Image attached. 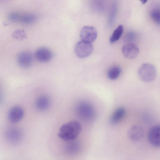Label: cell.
Here are the masks:
<instances>
[{"label": "cell", "instance_id": "1", "mask_svg": "<svg viewBox=\"0 0 160 160\" xmlns=\"http://www.w3.org/2000/svg\"><path fill=\"white\" fill-rule=\"evenodd\" d=\"M81 130V126L79 123L76 121H70L61 126L58 135L61 139L68 142L74 140Z\"/></svg>", "mask_w": 160, "mask_h": 160}, {"label": "cell", "instance_id": "2", "mask_svg": "<svg viewBox=\"0 0 160 160\" xmlns=\"http://www.w3.org/2000/svg\"><path fill=\"white\" fill-rule=\"evenodd\" d=\"M138 73L139 78L141 81L145 82H149L155 78L157 71L153 64L146 63H143L140 66Z\"/></svg>", "mask_w": 160, "mask_h": 160}, {"label": "cell", "instance_id": "3", "mask_svg": "<svg viewBox=\"0 0 160 160\" xmlns=\"http://www.w3.org/2000/svg\"><path fill=\"white\" fill-rule=\"evenodd\" d=\"M76 111L78 116L85 120H91L95 114L93 106L90 103L85 102H80L78 104Z\"/></svg>", "mask_w": 160, "mask_h": 160}, {"label": "cell", "instance_id": "4", "mask_svg": "<svg viewBox=\"0 0 160 160\" xmlns=\"http://www.w3.org/2000/svg\"><path fill=\"white\" fill-rule=\"evenodd\" d=\"M75 51L76 55L78 57L85 58L92 53L93 47L91 43L82 40L76 44Z\"/></svg>", "mask_w": 160, "mask_h": 160}, {"label": "cell", "instance_id": "5", "mask_svg": "<svg viewBox=\"0 0 160 160\" xmlns=\"http://www.w3.org/2000/svg\"><path fill=\"white\" fill-rule=\"evenodd\" d=\"M80 36L82 40L91 43L96 39L97 33L93 27L85 26L81 29Z\"/></svg>", "mask_w": 160, "mask_h": 160}, {"label": "cell", "instance_id": "6", "mask_svg": "<svg viewBox=\"0 0 160 160\" xmlns=\"http://www.w3.org/2000/svg\"><path fill=\"white\" fill-rule=\"evenodd\" d=\"M24 115L23 108L19 106H14L11 108L8 114V118L11 123H15L19 122Z\"/></svg>", "mask_w": 160, "mask_h": 160}, {"label": "cell", "instance_id": "7", "mask_svg": "<svg viewBox=\"0 0 160 160\" xmlns=\"http://www.w3.org/2000/svg\"><path fill=\"white\" fill-rule=\"evenodd\" d=\"M122 52L127 58L133 59L138 55L139 49L138 47L134 43H126L122 47Z\"/></svg>", "mask_w": 160, "mask_h": 160}, {"label": "cell", "instance_id": "8", "mask_svg": "<svg viewBox=\"0 0 160 160\" xmlns=\"http://www.w3.org/2000/svg\"><path fill=\"white\" fill-rule=\"evenodd\" d=\"M148 138L150 142L152 145L160 147V125L155 126L150 129Z\"/></svg>", "mask_w": 160, "mask_h": 160}, {"label": "cell", "instance_id": "9", "mask_svg": "<svg viewBox=\"0 0 160 160\" xmlns=\"http://www.w3.org/2000/svg\"><path fill=\"white\" fill-rule=\"evenodd\" d=\"M37 59L39 61L45 62L50 61L52 57V53L48 48L41 47L37 49L35 52Z\"/></svg>", "mask_w": 160, "mask_h": 160}, {"label": "cell", "instance_id": "10", "mask_svg": "<svg viewBox=\"0 0 160 160\" xmlns=\"http://www.w3.org/2000/svg\"><path fill=\"white\" fill-rule=\"evenodd\" d=\"M144 135V130L142 128L138 125H135L131 127L128 132V136L132 141L140 140Z\"/></svg>", "mask_w": 160, "mask_h": 160}, {"label": "cell", "instance_id": "11", "mask_svg": "<svg viewBox=\"0 0 160 160\" xmlns=\"http://www.w3.org/2000/svg\"><path fill=\"white\" fill-rule=\"evenodd\" d=\"M51 103L49 97L46 95H42L38 97L36 100L35 107L40 111H44L49 107Z\"/></svg>", "mask_w": 160, "mask_h": 160}, {"label": "cell", "instance_id": "12", "mask_svg": "<svg viewBox=\"0 0 160 160\" xmlns=\"http://www.w3.org/2000/svg\"><path fill=\"white\" fill-rule=\"evenodd\" d=\"M17 62L21 67L27 68L31 65L32 58L30 53L27 52H23L18 54L17 57Z\"/></svg>", "mask_w": 160, "mask_h": 160}, {"label": "cell", "instance_id": "13", "mask_svg": "<svg viewBox=\"0 0 160 160\" xmlns=\"http://www.w3.org/2000/svg\"><path fill=\"white\" fill-rule=\"evenodd\" d=\"M5 135L8 140L13 144L18 142L22 138V134L20 131L14 128L8 129L6 132Z\"/></svg>", "mask_w": 160, "mask_h": 160}, {"label": "cell", "instance_id": "14", "mask_svg": "<svg viewBox=\"0 0 160 160\" xmlns=\"http://www.w3.org/2000/svg\"><path fill=\"white\" fill-rule=\"evenodd\" d=\"M11 20L20 22L24 23H30L35 20V16L32 15H21L18 13H13L11 14L9 17Z\"/></svg>", "mask_w": 160, "mask_h": 160}, {"label": "cell", "instance_id": "15", "mask_svg": "<svg viewBox=\"0 0 160 160\" xmlns=\"http://www.w3.org/2000/svg\"><path fill=\"white\" fill-rule=\"evenodd\" d=\"M125 113V109L122 107L117 108L112 114L110 121L113 124L119 122L124 117Z\"/></svg>", "mask_w": 160, "mask_h": 160}, {"label": "cell", "instance_id": "16", "mask_svg": "<svg viewBox=\"0 0 160 160\" xmlns=\"http://www.w3.org/2000/svg\"><path fill=\"white\" fill-rule=\"evenodd\" d=\"M121 72V69L118 66H114L108 70L107 75L108 78L113 80L118 78Z\"/></svg>", "mask_w": 160, "mask_h": 160}, {"label": "cell", "instance_id": "17", "mask_svg": "<svg viewBox=\"0 0 160 160\" xmlns=\"http://www.w3.org/2000/svg\"><path fill=\"white\" fill-rule=\"evenodd\" d=\"M74 140L68 141L66 145L65 151L68 154H72L78 152L79 148V145L78 143Z\"/></svg>", "mask_w": 160, "mask_h": 160}, {"label": "cell", "instance_id": "18", "mask_svg": "<svg viewBox=\"0 0 160 160\" xmlns=\"http://www.w3.org/2000/svg\"><path fill=\"white\" fill-rule=\"evenodd\" d=\"M123 31V27L121 25L118 26L114 31L109 38V41L113 43L118 41L122 35Z\"/></svg>", "mask_w": 160, "mask_h": 160}, {"label": "cell", "instance_id": "19", "mask_svg": "<svg viewBox=\"0 0 160 160\" xmlns=\"http://www.w3.org/2000/svg\"><path fill=\"white\" fill-rule=\"evenodd\" d=\"M152 19L156 23L160 24V11L155 10L152 11L150 14Z\"/></svg>", "mask_w": 160, "mask_h": 160}, {"label": "cell", "instance_id": "20", "mask_svg": "<svg viewBox=\"0 0 160 160\" xmlns=\"http://www.w3.org/2000/svg\"><path fill=\"white\" fill-rule=\"evenodd\" d=\"M136 35L133 32H129L127 33L124 38V42L125 43H133L135 40Z\"/></svg>", "mask_w": 160, "mask_h": 160}, {"label": "cell", "instance_id": "21", "mask_svg": "<svg viewBox=\"0 0 160 160\" xmlns=\"http://www.w3.org/2000/svg\"><path fill=\"white\" fill-rule=\"evenodd\" d=\"M117 11V7H116V5H114L111 11V12L109 17L108 20L109 24H112L113 23L116 17Z\"/></svg>", "mask_w": 160, "mask_h": 160}, {"label": "cell", "instance_id": "22", "mask_svg": "<svg viewBox=\"0 0 160 160\" xmlns=\"http://www.w3.org/2000/svg\"><path fill=\"white\" fill-rule=\"evenodd\" d=\"M13 36L14 38L18 39H22L26 37L24 32L22 30L16 31L13 33Z\"/></svg>", "mask_w": 160, "mask_h": 160}, {"label": "cell", "instance_id": "23", "mask_svg": "<svg viewBox=\"0 0 160 160\" xmlns=\"http://www.w3.org/2000/svg\"><path fill=\"white\" fill-rule=\"evenodd\" d=\"M148 0H140L141 2L143 4L145 3L148 1Z\"/></svg>", "mask_w": 160, "mask_h": 160}]
</instances>
